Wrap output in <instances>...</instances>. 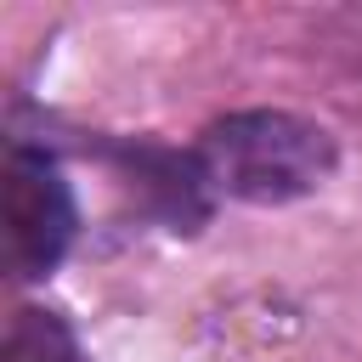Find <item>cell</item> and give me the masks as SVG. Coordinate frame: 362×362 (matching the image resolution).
Here are the masks:
<instances>
[{"mask_svg": "<svg viewBox=\"0 0 362 362\" xmlns=\"http://www.w3.org/2000/svg\"><path fill=\"white\" fill-rule=\"evenodd\" d=\"M0 215H6V266L11 277H45L74 243V192L62 170L40 147H11L0 175Z\"/></svg>", "mask_w": 362, "mask_h": 362, "instance_id": "7a4b0ae2", "label": "cell"}, {"mask_svg": "<svg viewBox=\"0 0 362 362\" xmlns=\"http://www.w3.org/2000/svg\"><path fill=\"white\" fill-rule=\"evenodd\" d=\"M0 362H85L79 351V334L45 311V305H17L11 311V328H6V351Z\"/></svg>", "mask_w": 362, "mask_h": 362, "instance_id": "3957f363", "label": "cell"}, {"mask_svg": "<svg viewBox=\"0 0 362 362\" xmlns=\"http://www.w3.org/2000/svg\"><path fill=\"white\" fill-rule=\"evenodd\" d=\"M204 187L243 198V204H288L317 192L334 175V136L300 113L283 107H249L226 113L198 141Z\"/></svg>", "mask_w": 362, "mask_h": 362, "instance_id": "6da1fadb", "label": "cell"}]
</instances>
